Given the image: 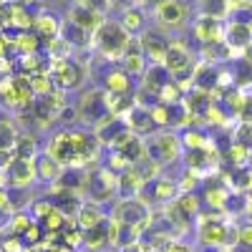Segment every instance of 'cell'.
I'll list each match as a JSON object with an SVG mask.
<instances>
[{
	"label": "cell",
	"mask_w": 252,
	"mask_h": 252,
	"mask_svg": "<svg viewBox=\"0 0 252 252\" xmlns=\"http://www.w3.org/2000/svg\"><path fill=\"white\" fill-rule=\"evenodd\" d=\"M0 187H5V172H0Z\"/></svg>",
	"instance_id": "obj_43"
},
{
	"label": "cell",
	"mask_w": 252,
	"mask_h": 252,
	"mask_svg": "<svg viewBox=\"0 0 252 252\" xmlns=\"http://www.w3.org/2000/svg\"><path fill=\"white\" fill-rule=\"evenodd\" d=\"M33 224H35V220L31 217L28 209H18V212H13V215H10L8 232H10V235H18V237H23Z\"/></svg>",
	"instance_id": "obj_29"
},
{
	"label": "cell",
	"mask_w": 252,
	"mask_h": 252,
	"mask_svg": "<svg viewBox=\"0 0 252 252\" xmlns=\"http://www.w3.org/2000/svg\"><path fill=\"white\" fill-rule=\"evenodd\" d=\"M0 245H3V250L5 252H26V242H23V237H18V235H10V232H5L3 237H0Z\"/></svg>",
	"instance_id": "obj_36"
},
{
	"label": "cell",
	"mask_w": 252,
	"mask_h": 252,
	"mask_svg": "<svg viewBox=\"0 0 252 252\" xmlns=\"http://www.w3.org/2000/svg\"><path fill=\"white\" fill-rule=\"evenodd\" d=\"M224 43L242 58V51L252 43V26L250 23H240V20H229V23H224Z\"/></svg>",
	"instance_id": "obj_15"
},
{
	"label": "cell",
	"mask_w": 252,
	"mask_h": 252,
	"mask_svg": "<svg viewBox=\"0 0 252 252\" xmlns=\"http://www.w3.org/2000/svg\"><path fill=\"white\" fill-rule=\"evenodd\" d=\"M242 61L247 63V66H252V43H250V46L242 51Z\"/></svg>",
	"instance_id": "obj_42"
},
{
	"label": "cell",
	"mask_w": 252,
	"mask_h": 252,
	"mask_svg": "<svg viewBox=\"0 0 252 252\" xmlns=\"http://www.w3.org/2000/svg\"><path fill=\"white\" fill-rule=\"evenodd\" d=\"M229 189L222 184V187H207V192H204V204L212 209V212L222 215L227 212V204H229Z\"/></svg>",
	"instance_id": "obj_25"
},
{
	"label": "cell",
	"mask_w": 252,
	"mask_h": 252,
	"mask_svg": "<svg viewBox=\"0 0 252 252\" xmlns=\"http://www.w3.org/2000/svg\"><path fill=\"white\" fill-rule=\"evenodd\" d=\"M106 220H109V215L103 212V207H101V204L83 199V204H81V209H78V215H76L73 224H76V227H81L83 232H86V229H94V227L103 224Z\"/></svg>",
	"instance_id": "obj_17"
},
{
	"label": "cell",
	"mask_w": 252,
	"mask_h": 252,
	"mask_svg": "<svg viewBox=\"0 0 252 252\" xmlns=\"http://www.w3.org/2000/svg\"><path fill=\"white\" fill-rule=\"evenodd\" d=\"M68 222H71V220H66V217L58 212V209H53V212H51L43 222H38V224L43 227V232H48V235H61L63 229L68 227Z\"/></svg>",
	"instance_id": "obj_32"
},
{
	"label": "cell",
	"mask_w": 252,
	"mask_h": 252,
	"mask_svg": "<svg viewBox=\"0 0 252 252\" xmlns=\"http://www.w3.org/2000/svg\"><path fill=\"white\" fill-rule=\"evenodd\" d=\"M38 179V172H35V161L33 159H18L8 166L5 172V184L8 189H28L33 182Z\"/></svg>",
	"instance_id": "obj_11"
},
{
	"label": "cell",
	"mask_w": 252,
	"mask_h": 252,
	"mask_svg": "<svg viewBox=\"0 0 252 252\" xmlns=\"http://www.w3.org/2000/svg\"><path fill=\"white\" fill-rule=\"evenodd\" d=\"M83 197L96 204H109L119 197V179L106 166H94L83 174Z\"/></svg>",
	"instance_id": "obj_2"
},
{
	"label": "cell",
	"mask_w": 252,
	"mask_h": 252,
	"mask_svg": "<svg viewBox=\"0 0 252 252\" xmlns=\"http://www.w3.org/2000/svg\"><path fill=\"white\" fill-rule=\"evenodd\" d=\"M13 152H15L18 159H33L35 161L40 157L38 154V141H35L33 134H18L15 144H13Z\"/></svg>",
	"instance_id": "obj_27"
},
{
	"label": "cell",
	"mask_w": 252,
	"mask_h": 252,
	"mask_svg": "<svg viewBox=\"0 0 252 252\" xmlns=\"http://www.w3.org/2000/svg\"><path fill=\"white\" fill-rule=\"evenodd\" d=\"M103 252H116V250H103Z\"/></svg>",
	"instance_id": "obj_46"
},
{
	"label": "cell",
	"mask_w": 252,
	"mask_h": 252,
	"mask_svg": "<svg viewBox=\"0 0 252 252\" xmlns=\"http://www.w3.org/2000/svg\"><path fill=\"white\" fill-rule=\"evenodd\" d=\"M83 247H86V252H103L111 247V240H109V220L94 227V229H86L83 232Z\"/></svg>",
	"instance_id": "obj_22"
},
{
	"label": "cell",
	"mask_w": 252,
	"mask_h": 252,
	"mask_svg": "<svg viewBox=\"0 0 252 252\" xmlns=\"http://www.w3.org/2000/svg\"><path fill=\"white\" fill-rule=\"evenodd\" d=\"M177 194H179V189H177V182H174V179H169V177H157L154 182H146V184H144V189H141L139 197L149 204V207H154V204H169V202H174Z\"/></svg>",
	"instance_id": "obj_9"
},
{
	"label": "cell",
	"mask_w": 252,
	"mask_h": 252,
	"mask_svg": "<svg viewBox=\"0 0 252 252\" xmlns=\"http://www.w3.org/2000/svg\"><path fill=\"white\" fill-rule=\"evenodd\" d=\"M199 10L202 15H212L224 20L229 15V0H199Z\"/></svg>",
	"instance_id": "obj_31"
},
{
	"label": "cell",
	"mask_w": 252,
	"mask_h": 252,
	"mask_svg": "<svg viewBox=\"0 0 252 252\" xmlns=\"http://www.w3.org/2000/svg\"><path fill=\"white\" fill-rule=\"evenodd\" d=\"M235 247H247L252 250V220L237 227V245Z\"/></svg>",
	"instance_id": "obj_37"
},
{
	"label": "cell",
	"mask_w": 252,
	"mask_h": 252,
	"mask_svg": "<svg viewBox=\"0 0 252 252\" xmlns=\"http://www.w3.org/2000/svg\"><path fill=\"white\" fill-rule=\"evenodd\" d=\"M0 212L13 215V204H10V192H8V187H0Z\"/></svg>",
	"instance_id": "obj_39"
},
{
	"label": "cell",
	"mask_w": 252,
	"mask_h": 252,
	"mask_svg": "<svg viewBox=\"0 0 252 252\" xmlns=\"http://www.w3.org/2000/svg\"><path fill=\"white\" fill-rule=\"evenodd\" d=\"M116 179H119V197H139L144 184H146L141 179V174L136 172V166H129V169L121 172Z\"/></svg>",
	"instance_id": "obj_23"
},
{
	"label": "cell",
	"mask_w": 252,
	"mask_h": 252,
	"mask_svg": "<svg viewBox=\"0 0 252 252\" xmlns=\"http://www.w3.org/2000/svg\"><path fill=\"white\" fill-rule=\"evenodd\" d=\"M174 182H177L179 194H189V192H197L202 177H199L197 172H192V169H184V172L179 174V179H174Z\"/></svg>",
	"instance_id": "obj_33"
},
{
	"label": "cell",
	"mask_w": 252,
	"mask_h": 252,
	"mask_svg": "<svg viewBox=\"0 0 252 252\" xmlns=\"http://www.w3.org/2000/svg\"><path fill=\"white\" fill-rule=\"evenodd\" d=\"M40 237H43V227H40V224L35 222V224L28 229V232L23 235V242H26V245H31V247H35V242H38Z\"/></svg>",
	"instance_id": "obj_38"
},
{
	"label": "cell",
	"mask_w": 252,
	"mask_h": 252,
	"mask_svg": "<svg viewBox=\"0 0 252 252\" xmlns=\"http://www.w3.org/2000/svg\"><path fill=\"white\" fill-rule=\"evenodd\" d=\"M0 252H5V250H3V245H0Z\"/></svg>",
	"instance_id": "obj_47"
},
{
	"label": "cell",
	"mask_w": 252,
	"mask_h": 252,
	"mask_svg": "<svg viewBox=\"0 0 252 252\" xmlns=\"http://www.w3.org/2000/svg\"><path fill=\"white\" fill-rule=\"evenodd\" d=\"M68 23H73L81 31H86V33L94 35L103 23H106V18H103V13H98V10H94L89 5H83L78 0V3H73V8L68 10Z\"/></svg>",
	"instance_id": "obj_13"
},
{
	"label": "cell",
	"mask_w": 252,
	"mask_h": 252,
	"mask_svg": "<svg viewBox=\"0 0 252 252\" xmlns=\"http://www.w3.org/2000/svg\"><path fill=\"white\" fill-rule=\"evenodd\" d=\"M192 38L202 48L224 43V23L220 18H212V15H199L192 23Z\"/></svg>",
	"instance_id": "obj_8"
},
{
	"label": "cell",
	"mask_w": 252,
	"mask_h": 252,
	"mask_svg": "<svg viewBox=\"0 0 252 252\" xmlns=\"http://www.w3.org/2000/svg\"><path fill=\"white\" fill-rule=\"evenodd\" d=\"M164 252H192V247H189L187 242H182V240H172Z\"/></svg>",
	"instance_id": "obj_40"
},
{
	"label": "cell",
	"mask_w": 252,
	"mask_h": 252,
	"mask_svg": "<svg viewBox=\"0 0 252 252\" xmlns=\"http://www.w3.org/2000/svg\"><path fill=\"white\" fill-rule=\"evenodd\" d=\"M119 23H121V28L129 33L131 38H134V35L139 38V35L146 31V15H144V8H136V5L124 8V13H121V18H119Z\"/></svg>",
	"instance_id": "obj_21"
},
{
	"label": "cell",
	"mask_w": 252,
	"mask_h": 252,
	"mask_svg": "<svg viewBox=\"0 0 252 252\" xmlns=\"http://www.w3.org/2000/svg\"><path fill=\"white\" fill-rule=\"evenodd\" d=\"M146 154L154 161H159L161 166H169L177 159L184 157V146H182V136L172 129H161L154 136H149L146 141Z\"/></svg>",
	"instance_id": "obj_6"
},
{
	"label": "cell",
	"mask_w": 252,
	"mask_h": 252,
	"mask_svg": "<svg viewBox=\"0 0 252 252\" xmlns=\"http://www.w3.org/2000/svg\"><path fill=\"white\" fill-rule=\"evenodd\" d=\"M217 252H235L232 247H222V250H217Z\"/></svg>",
	"instance_id": "obj_44"
},
{
	"label": "cell",
	"mask_w": 252,
	"mask_h": 252,
	"mask_svg": "<svg viewBox=\"0 0 252 252\" xmlns=\"http://www.w3.org/2000/svg\"><path fill=\"white\" fill-rule=\"evenodd\" d=\"M131 35L121 28L119 20H106L96 33H94V48L109 61H121V56L126 53V48L131 46Z\"/></svg>",
	"instance_id": "obj_3"
},
{
	"label": "cell",
	"mask_w": 252,
	"mask_h": 252,
	"mask_svg": "<svg viewBox=\"0 0 252 252\" xmlns=\"http://www.w3.org/2000/svg\"><path fill=\"white\" fill-rule=\"evenodd\" d=\"M68 252H86V250H68Z\"/></svg>",
	"instance_id": "obj_45"
},
{
	"label": "cell",
	"mask_w": 252,
	"mask_h": 252,
	"mask_svg": "<svg viewBox=\"0 0 252 252\" xmlns=\"http://www.w3.org/2000/svg\"><path fill=\"white\" fill-rule=\"evenodd\" d=\"M172 81V73L166 71L164 66H149L146 68V73L141 76V91H146V94H154V96H159V91L166 86V83Z\"/></svg>",
	"instance_id": "obj_19"
},
{
	"label": "cell",
	"mask_w": 252,
	"mask_h": 252,
	"mask_svg": "<svg viewBox=\"0 0 252 252\" xmlns=\"http://www.w3.org/2000/svg\"><path fill=\"white\" fill-rule=\"evenodd\" d=\"M43 43H48V40L58 38L61 31H63V23H61V18L51 10H43V13H38L35 20H33V28H31Z\"/></svg>",
	"instance_id": "obj_16"
},
{
	"label": "cell",
	"mask_w": 252,
	"mask_h": 252,
	"mask_svg": "<svg viewBox=\"0 0 252 252\" xmlns=\"http://www.w3.org/2000/svg\"><path fill=\"white\" fill-rule=\"evenodd\" d=\"M139 46H141V53L146 56V61H149V66H161L164 56H166V48H169V38H166L161 31L146 28L139 35Z\"/></svg>",
	"instance_id": "obj_10"
},
{
	"label": "cell",
	"mask_w": 252,
	"mask_h": 252,
	"mask_svg": "<svg viewBox=\"0 0 252 252\" xmlns=\"http://www.w3.org/2000/svg\"><path fill=\"white\" fill-rule=\"evenodd\" d=\"M250 96H252V94H250Z\"/></svg>",
	"instance_id": "obj_48"
},
{
	"label": "cell",
	"mask_w": 252,
	"mask_h": 252,
	"mask_svg": "<svg viewBox=\"0 0 252 252\" xmlns=\"http://www.w3.org/2000/svg\"><path fill=\"white\" fill-rule=\"evenodd\" d=\"M35 172H38V179H40V182L53 184L56 179H61V174L66 172V169H63L56 159H51L48 154H40V157L35 159Z\"/></svg>",
	"instance_id": "obj_24"
},
{
	"label": "cell",
	"mask_w": 252,
	"mask_h": 252,
	"mask_svg": "<svg viewBox=\"0 0 252 252\" xmlns=\"http://www.w3.org/2000/svg\"><path fill=\"white\" fill-rule=\"evenodd\" d=\"M154 15L164 28H179L189 20V5L184 0H166L154 8Z\"/></svg>",
	"instance_id": "obj_12"
},
{
	"label": "cell",
	"mask_w": 252,
	"mask_h": 252,
	"mask_svg": "<svg viewBox=\"0 0 252 252\" xmlns=\"http://www.w3.org/2000/svg\"><path fill=\"white\" fill-rule=\"evenodd\" d=\"M56 209V204L51 202V199H33V204L28 207V212H31V217L35 220V222H43L51 212Z\"/></svg>",
	"instance_id": "obj_34"
},
{
	"label": "cell",
	"mask_w": 252,
	"mask_h": 252,
	"mask_svg": "<svg viewBox=\"0 0 252 252\" xmlns=\"http://www.w3.org/2000/svg\"><path fill=\"white\" fill-rule=\"evenodd\" d=\"M40 43H43V40H40L33 31H23L13 38V48H15L18 56H35L40 51Z\"/></svg>",
	"instance_id": "obj_26"
},
{
	"label": "cell",
	"mask_w": 252,
	"mask_h": 252,
	"mask_svg": "<svg viewBox=\"0 0 252 252\" xmlns=\"http://www.w3.org/2000/svg\"><path fill=\"white\" fill-rule=\"evenodd\" d=\"M78 119L91 126V129H96V126H101L106 119H111V109H109V94L106 89H91L81 96L78 101Z\"/></svg>",
	"instance_id": "obj_7"
},
{
	"label": "cell",
	"mask_w": 252,
	"mask_h": 252,
	"mask_svg": "<svg viewBox=\"0 0 252 252\" xmlns=\"http://www.w3.org/2000/svg\"><path fill=\"white\" fill-rule=\"evenodd\" d=\"M51 81H53V86L56 91H76L81 89L83 83H86L89 78V68H86V63H81V61H71V58H61V61H51Z\"/></svg>",
	"instance_id": "obj_5"
},
{
	"label": "cell",
	"mask_w": 252,
	"mask_h": 252,
	"mask_svg": "<svg viewBox=\"0 0 252 252\" xmlns=\"http://www.w3.org/2000/svg\"><path fill=\"white\" fill-rule=\"evenodd\" d=\"M152 217H154L152 207L141 197H121L111 212V220H116L121 227H129L139 235L146 232V227L152 224Z\"/></svg>",
	"instance_id": "obj_4"
},
{
	"label": "cell",
	"mask_w": 252,
	"mask_h": 252,
	"mask_svg": "<svg viewBox=\"0 0 252 252\" xmlns=\"http://www.w3.org/2000/svg\"><path fill=\"white\" fill-rule=\"evenodd\" d=\"M8 222H10V215L0 212V237H3V235L8 232Z\"/></svg>",
	"instance_id": "obj_41"
},
{
	"label": "cell",
	"mask_w": 252,
	"mask_h": 252,
	"mask_svg": "<svg viewBox=\"0 0 252 252\" xmlns=\"http://www.w3.org/2000/svg\"><path fill=\"white\" fill-rule=\"evenodd\" d=\"M129 166H134V164L126 159V157H121L119 152H109V157H106V169H109V172H114V174L119 177L121 172L129 169Z\"/></svg>",
	"instance_id": "obj_35"
},
{
	"label": "cell",
	"mask_w": 252,
	"mask_h": 252,
	"mask_svg": "<svg viewBox=\"0 0 252 252\" xmlns=\"http://www.w3.org/2000/svg\"><path fill=\"white\" fill-rule=\"evenodd\" d=\"M227 161L232 164V169H240V166H247V161L252 159V149L250 146H245V144H240V141H232L227 146Z\"/></svg>",
	"instance_id": "obj_30"
},
{
	"label": "cell",
	"mask_w": 252,
	"mask_h": 252,
	"mask_svg": "<svg viewBox=\"0 0 252 252\" xmlns=\"http://www.w3.org/2000/svg\"><path fill=\"white\" fill-rule=\"evenodd\" d=\"M124 124H126V129H129L131 134H136L139 139H149V136H154L159 131L152 114H149V109H141V106H134L129 114H126Z\"/></svg>",
	"instance_id": "obj_14"
},
{
	"label": "cell",
	"mask_w": 252,
	"mask_h": 252,
	"mask_svg": "<svg viewBox=\"0 0 252 252\" xmlns=\"http://www.w3.org/2000/svg\"><path fill=\"white\" fill-rule=\"evenodd\" d=\"M177 207L182 209V215L189 220V222H194L199 215H202V199L197 197V192H189V194H177Z\"/></svg>",
	"instance_id": "obj_28"
},
{
	"label": "cell",
	"mask_w": 252,
	"mask_h": 252,
	"mask_svg": "<svg viewBox=\"0 0 252 252\" xmlns=\"http://www.w3.org/2000/svg\"><path fill=\"white\" fill-rule=\"evenodd\" d=\"M121 68L129 73L131 78L134 76H144L146 68H149V61H146V56L141 53V46H139V38L131 40V46L126 48V53L121 56Z\"/></svg>",
	"instance_id": "obj_18"
},
{
	"label": "cell",
	"mask_w": 252,
	"mask_h": 252,
	"mask_svg": "<svg viewBox=\"0 0 252 252\" xmlns=\"http://www.w3.org/2000/svg\"><path fill=\"white\" fill-rule=\"evenodd\" d=\"M197 242L209 250L235 247L237 245V227L229 222L224 215L209 212L197 217Z\"/></svg>",
	"instance_id": "obj_1"
},
{
	"label": "cell",
	"mask_w": 252,
	"mask_h": 252,
	"mask_svg": "<svg viewBox=\"0 0 252 252\" xmlns=\"http://www.w3.org/2000/svg\"><path fill=\"white\" fill-rule=\"evenodd\" d=\"M103 89L114 96H126V94H134V86H131V76L126 73L121 66L119 68H111L103 78Z\"/></svg>",
	"instance_id": "obj_20"
}]
</instances>
